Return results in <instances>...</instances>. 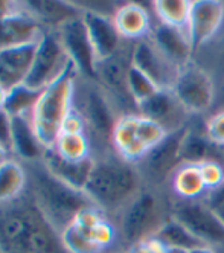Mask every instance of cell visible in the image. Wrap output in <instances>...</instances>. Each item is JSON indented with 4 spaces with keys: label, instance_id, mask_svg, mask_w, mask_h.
Wrapping results in <instances>:
<instances>
[{
    "label": "cell",
    "instance_id": "1",
    "mask_svg": "<svg viewBox=\"0 0 224 253\" xmlns=\"http://www.w3.org/2000/svg\"><path fill=\"white\" fill-rule=\"evenodd\" d=\"M0 252L2 253H70L61 233L37 208L31 194L0 202Z\"/></svg>",
    "mask_w": 224,
    "mask_h": 253
},
{
    "label": "cell",
    "instance_id": "2",
    "mask_svg": "<svg viewBox=\"0 0 224 253\" xmlns=\"http://www.w3.org/2000/svg\"><path fill=\"white\" fill-rule=\"evenodd\" d=\"M140 171L116 151L93 157V168L84 192L108 220L115 221L119 212L143 189Z\"/></svg>",
    "mask_w": 224,
    "mask_h": 253
},
{
    "label": "cell",
    "instance_id": "3",
    "mask_svg": "<svg viewBox=\"0 0 224 253\" xmlns=\"http://www.w3.org/2000/svg\"><path fill=\"white\" fill-rule=\"evenodd\" d=\"M26 171V191L46 220L63 233L77 215L93 202L84 191H78L55 177L43 160L22 162Z\"/></svg>",
    "mask_w": 224,
    "mask_h": 253
},
{
    "label": "cell",
    "instance_id": "4",
    "mask_svg": "<svg viewBox=\"0 0 224 253\" xmlns=\"http://www.w3.org/2000/svg\"><path fill=\"white\" fill-rule=\"evenodd\" d=\"M171 200L163 188L143 186L113 221L118 229L119 249L128 252L136 244L156 237L163 224L173 218Z\"/></svg>",
    "mask_w": 224,
    "mask_h": 253
},
{
    "label": "cell",
    "instance_id": "5",
    "mask_svg": "<svg viewBox=\"0 0 224 253\" xmlns=\"http://www.w3.org/2000/svg\"><path fill=\"white\" fill-rule=\"evenodd\" d=\"M73 108L84 121L86 136L91 147V157L115 151L113 131L121 115L102 85L95 80L83 78L78 74L75 81Z\"/></svg>",
    "mask_w": 224,
    "mask_h": 253
},
{
    "label": "cell",
    "instance_id": "6",
    "mask_svg": "<svg viewBox=\"0 0 224 253\" xmlns=\"http://www.w3.org/2000/svg\"><path fill=\"white\" fill-rule=\"evenodd\" d=\"M78 70L69 61L63 74L50 83L37 102L32 112V124L39 140L45 148H53L61 133V125L73 107L75 81Z\"/></svg>",
    "mask_w": 224,
    "mask_h": 253
},
{
    "label": "cell",
    "instance_id": "7",
    "mask_svg": "<svg viewBox=\"0 0 224 253\" xmlns=\"http://www.w3.org/2000/svg\"><path fill=\"white\" fill-rule=\"evenodd\" d=\"M134 42H124L121 49L96 64V81L108 93L121 116L137 113V104L128 90V70L133 66Z\"/></svg>",
    "mask_w": 224,
    "mask_h": 253
},
{
    "label": "cell",
    "instance_id": "8",
    "mask_svg": "<svg viewBox=\"0 0 224 253\" xmlns=\"http://www.w3.org/2000/svg\"><path fill=\"white\" fill-rule=\"evenodd\" d=\"M171 90L191 116H203L212 112L217 102L214 78L195 61L180 70Z\"/></svg>",
    "mask_w": 224,
    "mask_h": 253
},
{
    "label": "cell",
    "instance_id": "9",
    "mask_svg": "<svg viewBox=\"0 0 224 253\" xmlns=\"http://www.w3.org/2000/svg\"><path fill=\"white\" fill-rule=\"evenodd\" d=\"M188 126L189 122L181 128L168 133L160 143L149 150L139 164H136L146 186L163 188L166 183H170L174 172L183 165L180 159V148L188 133Z\"/></svg>",
    "mask_w": 224,
    "mask_h": 253
},
{
    "label": "cell",
    "instance_id": "10",
    "mask_svg": "<svg viewBox=\"0 0 224 253\" xmlns=\"http://www.w3.org/2000/svg\"><path fill=\"white\" fill-rule=\"evenodd\" d=\"M69 61L58 29H46L37 43L34 61L23 84L35 90H45L63 74Z\"/></svg>",
    "mask_w": 224,
    "mask_h": 253
},
{
    "label": "cell",
    "instance_id": "11",
    "mask_svg": "<svg viewBox=\"0 0 224 253\" xmlns=\"http://www.w3.org/2000/svg\"><path fill=\"white\" fill-rule=\"evenodd\" d=\"M173 218L191 230L204 246L220 247L224 244V224L203 198L198 200L176 198L173 205Z\"/></svg>",
    "mask_w": 224,
    "mask_h": 253
},
{
    "label": "cell",
    "instance_id": "12",
    "mask_svg": "<svg viewBox=\"0 0 224 253\" xmlns=\"http://www.w3.org/2000/svg\"><path fill=\"white\" fill-rule=\"evenodd\" d=\"M61 43L70 61L77 67L80 77L96 81V55L89 39L87 28L83 17L66 22L58 28Z\"/></svg>",
    "mask_w": 224,
    "mask_h": 253
},
{
    "label": "cell",
    "instance_id": "13",
    "mask_svg": "<svg viewBox=\"0 0 224 253\" xmlns=\"http://www.w3.org/2000/svg\"><path fill=\"white\" fill-rule=\"evenodd\" d=\"M224 25V2L218 0H197L192 2L188 32L194 52L198 53L212 43Z\"/></svg>",
    "mask_w": 224,
    "mask_h": 253
},
{
    "label": "cell",
    "instance_id": "14",
    "mask_svg": "<svg viewBox=\"0 0 224 253\" xmlns=\"http://www.w3.org/2000/svg\"><path fill=\"white\" fill-rule=\"evenodd\" d=\"M133 66L143 72L160 90H171L180 74V69L163 55L149 37L134 42Z\"/></svg>",
    "mask_w": 224,
    "mask_h": 253
},
{
    "label": "cell",
    "instance_id": "15",
    "mask_svg": "<svg viewBox=\"0 0 224 253\" xmlns=\"http://www.w3.org/2000/svg\"><path fill=\"white\" fill-rule=\"evenodd\" d=\"M137 113L160 124L168 133H173L191 121L173 90H157L154 95L137 104Z\"/></svg>",
    "mask_w": 224,
    "mask_h": 253
},
{
    "label": "cell",
    "instance_id": "16",
    "mask_svg": "<svg viewBox=\"0 0 224 253\" xmlns=\"http://www.w3.org/2000/svg\"><path fill=\"white\" fill-rule=\"evenodd\" d=\"M148 37L163 55L180 70L194 61L192 57L195 55V52L188 29L170 26L156 20Z\"/></svg>",
    "mask_w": 224,
    "mask_h": 253
},
{
    "label": "cell",
    "instance_id": "17",
    "mask_svg": "<svg viewBox=\"0 0 224 253\" xmlns=\"http://www.w3.org/2000/svg\"><path fill=\"white\" fill-rule=\"evenodd\" d=\"M83 22L87 28L89 39L91 42L98 61H102L111 55H115L124 44L125 40L121 37V34L116 29L113 15L98 12L93 9H84Z\"/></svg>",
    "mask_w": 224,
    "mask_h": 253
},
{
    "label": "cell",
    "instance_id": "18",
    "mask_svg": "<svg viewBox=\"0 0 224 253\" xmlns=\"http://www.w3.org/2000/svg\"><path fill=\"white\" fill-rule=\"evenodd\" d=\"M46 28L28 12L22 2L20 9L11 15L0 17V50L39 42Z\"/></svg>",
    "mask_w": 224,
    "mask_h": 253
},
{
    "label": "cell",
    "instance_id": "19",
    "mask_svg": "<svg viewBox=\"0 0 224 253\" xmlns=\"http://www.w3.org/2000/svg\"><path fill=\"white\" fill-rule=\"evenodd\" d=\"M37 43H26L0 50V84L8 90L22 84L32 66Z\"/></svg>",
    "mask_w": 224,
    "mask_h": 253
},
{
    "label": "cell",
    "instance_id": "20",
    "mask_svg": "<svg viewBox=\"0 0 224 253\" xmlns=\"http://www.w3.org/2000/svg\"><path fill=\"white\" fill-rule=\"evenodd\" d=\"M42 160L46 168L61 182L78 191H84L93 168V157L73 162L63 157L55 148H46Z\"/></svg>",
    "mask_w": 224,
    "mask_h": 253
},
{
    "label": "cell",
    "instance_id": "21",
    "mask_svg": "<svg viewBox=\"0 0 224 253\" xmlns=\"http://www.w3.org/2000/svg\"><path fill=\"white\" fill-rule=\"evenodd\" d=\"M139 113L134 115H124L119 118L115 131H113V150L125 160L132 164L139 162L148 154V148L140 139L137 130Z\"/></svg>",
    "mask_w": 224,
    "mask_h": 253
},
{
    "label": "cell",
    "instance_id": "22",
    "mask_svg": "<svg viewBox=\"0 0 224 253\" xmlns=\"http://www.w3.org/2000/svg\"><path fill=\"white\" fill-rule=\"evenodd\" d=\"M113 22L121 37L127 42L146 39L153 28L149 11L139 3H124L113 12Z\"/></svg>",
    "mask_w": 224,
    "mask_h": 253
},
{
    "label": "cell",
    "instance_id": "23",
    "mask_svg": "<svg viewBox=\"0 0 224 253\" xmlns=\"http://www.w3.org/2000/svg\"><path fill=\"white\" fill-rule=\"evenodd\" d=\"M12 157L20 162L42 160L46 148L39 140L31 116H11Z\"/></svg>",
    "mask_w": 224,
    "mask_h": 253
},
{
    "label": "cell",
    "instance_id": "24",
    "mask_svg": "<svg viewBox=\"0 0 224 253\" xmlns=\"http://www.w3.org/2000/svg\"><path fill=\"white\" fill-rule=\"evenodd\" d=\"M22 5L46 29H58L66 22L83 17L84 11L73 3L53 2V0H31V2H22Z\"/></svg>",
    "mask_w": 224,
    "mask_h": 253
},
{
    "label": "cell",
    "instance_id": "25",
    "mask_svg": "<svg viewBox=\"0 0 224 253\" xmlns=\"http://www.w3.org/2000/svg\"><path fill=\"white\" fill-rule=\"evenodd\" d=\"M171 191L180 200H198L208 194L206 185L203 182L198 165L183 164L170 180Z\"/></svg>",
    "mask_w": 224,
    "mask_h": 253
},
{
    "label": "cell",
    "instance_id": "26",
    "mask_svg": "<svg viewBox=\"0 0 224 253\" xmlns=\"http://www.w3.org/2000/svg\"><path fill=\"white\" fill-rule=\"evenodd\" d=\"M26 189V171L20 160L11 157L0 165V202H8Z\"/></svg>",
    "mask_w": 224,
    "mask_h": 253
},
{
    "label": "cell",
    "instance_id": "27",
    "mask_svg": "<svg viewBox=\"0 0 224 253\" xmlns=\"http://www.w3.org/2000/svg\"><path fill=\"white\" fill-rule=\"evenodd\" d=\"M153 238L159 240L168 249H177L183 252H191L197 247L204 246L191 230H188L174 218L168 220Z\"/></svg>",
    "mask_w": 224,
    "mask_h": 253
},
{
    "label": "cell",
    "instance_id": "28",
    "mask_svg": "<svg viewBox=\"0 0 224 253\" xmlns=\"http://www.w3.org/2000/svg\"><path fill=\"white\" fill-rule=\"evenodd\" d=\"M153 5L159 22L170 26L188 29L192 8L191 0H157Z\"/></svg>",
    "mask_w": 224,
    "mask_h": 253
},
{
    "label": "cell",
    "instance_id": "29",
    "mask_svg": "<svg viewBox=\"0 0 224 253\" xmlns=\"http://www.w3.org/2000/svg\"><path fill=\"white\" fill-rule=\"evenodd\" d=\"M43 90H35L23 83L18 84L8 92V99L5 104V112L9 116H32V112L39 102Z\"/></svg>",
    "mask_w": 224,
    "mask_h": 253
},
{
    "label": "cell",
    "instance_id": "30",
    "mask_svg": "<svg viewBox=\"0 0 224 253\" xmlns=\"http://www.w3.org/2000/svg\"><path fill=\"white\" fill-rule=\"evenodd\" d=\"M53 148L63 157L73 160V162L91 157L90 142L84 133L83 134H60Z\"/></svg>",
    "mask_w": 224,
    "mask_h": 253
},
{
    "label": "cell",
    "instance_id": "31",
    "mask_svg": "<svg viewBox=\"0 0 224 253\" xmlns=\"http://www.w3.org/2000/svg\"><path fill=\"white\" fill-rule=\"evenodd\" d=\"M61 240L70 253H105L86 230L73 223L61 233Z\"/></svg>",
    "mask_w": 224,
    "mask_h": 253
},
{
    "label": "cell",
    "instance_id": "32",
    "mask_svg": "<svg viewBox=\"0 0 224 253\" xmlns=\"http://www.w3.org/2000/svg\"><path fill=\"white\" fill-rule=\"evenodd\" d=\"M127 83H128V90H130V95L134 99L136 104L148 99L151 95H154L157 90V85L149 80L143 72H140L137 67L132 66L128 70V78H127Z\"/></svg>",
    "mask_w": 224,
    "mask_h": 253
},
{
    "label": "cell",
    "instance_id": "33",
    "mask_svg": "<svg viewBox=\"0 0 224 253\" xmlns=\"http://www.w3.org/2000/svg\"><path fill=\"white\" fill-rule=\"evenodd\" d=\"M203 182L206 185L208 192L217 189L224 180V165L217 160H206L198 165Z\"/></svg>",
    "mask_w": 224,
    "mask_h": 253
},
{
    "label": "cell",
    "instance_id": "34",
    "mask_svg": "<svg viewBox=\"0 0 224 253\" xmlns=\"http://www.w3.org/2000/svg\"><path fill=\"white\" fill-rule=\"evenodd\" d=\"M206 134L215 145L224 147V110L214 112L206 121H204Z\"/></svg>",
    "mask_w": 224,
    "mask_h": 253
},
{
    "label": "cell",
    "instance_id": "35",
    "mask_svg": "<svg viewBox=\"0 0 224 253\" xmlns=\"http://www.w3.org/2000/svg\"><path fill=\"white\" fill-rule=\"evenodd\" d=\"M86 134V126L81 115L72 107V110L66 116L63 125H61V133L60 134Z\"/></svg>",
    "mask_w": 224,
    "mask_h": 253
},
{
    "label": "cell",
    "instance_id": "36",
    "mask_svg": "<svg viewBox=\"0 0 224 253\" xmlns=\"http://www.w3.org/2000/svg\"><path fill=\"white\" fill-rule=\"evenodd\" d=\"M0 147L12 154L11 116L5 110H0Z\"/></svg>",
    "mask_w": 224,
    "mask_h": 253
},
{
    "label": "cell",
    "instance_id": "37",
    "mask_svg": "<svg viewBox=\"0 0 224 253\" xmlns=\"http://www.w3.org/2000/svg\"><path fill=\"white\" fill-rule=\"evenodd\" d=\"M204 202H206L211 208H215V206H220V205H224V180H223V183L206 194V197L203 198Z\"/></svg>",
    "mask_w": 224,
    "mask_h": 253
},
{
    "label": "cell",
    "instance_id": "38",
    "mask_svg": "<svg viewBox=\"0 0 224 253\" xmlns=\"http://www.w3.org/2000/svg\"><path fill=\"white\" fill-rule=\"evenodd\" d=\"M220 70L218 74L214 78V83H215V87H217V102H220V99L223 98V102H224V55L221 53V60H220ZM215 102V104H217Z\"/></svg>",
    "mask_w": 224,
    "mask_h": 253
},
{
    "label": "cell",
    "instance_id": "39",
    "mask_svg": "<svg viewBox=\"0 0 224 253\" xmlns=\"http://www.w3.org/2000/svg\"><path fill=\"white\" fill-rule=\"evenodd\" d=\"M20 9V2H3L0 0V17H6Z\"/></svg>",
    "mask_w": 224,
    "mask_h": 253
},
{
    "label": "cell",
    "instance_id": "40",
    "mask_svg": "<svg viewBox=\"0 0 224 253\" xmlns=\"http://www.w3.org/2000/svg\"><path fill=\"white\" fill-rule=\"evenodd\" d=\"M8 92H9V90L0 84V110H5V104H6V99H8Z\"/></svg>",
    "mask_w": 224,
    "mask_h": 253
},
{
    "label": "cell",
    "instance_id": "41",
    "mask_svg": "<svg viewBox=\"0 0 224 253\" xmlns=\"http://www.w3.org/2000/svg\"><path fill=\"white\" fill-rule=\"evenodd\" d=\"M188 253H217V250L214 247H209V246H201V247H197Z\"/></svg>",
    "mask_w": 224,
    "mask_h": 253
},
{
    "label": "cell",
    "instance_id": "42",
    "mask_svg": "<svg viewBox=\"0 0 224 253\" xmlns=\"http://www.w3.org/2000/svg\"><path fill=\"white\" fill-rule=\"evenodd\" d=\"M214 209V212L217 213V216L220 218V221L224 224V205H220V206H215V208H212Z\"/></svg>",
    "mask_w": 224,
    "mask_h": 253
},
{
    "label": "cell",
    "instance_id": "43",
    "mask_svg": "<svg viewBox=\"0 0 224 253\" xmlns=\"http://www.w3.org/2000/svg\"><path fill=\"white\" fill-rule=\"evenodd\" d=\"M11 157H12V154H11V153H8L6 150H3L2 147H0V165H2L5 160L11 159Z\"/></svg>",
    "mask_w": 224,
    "mask_h": 253
},
{
    "label": "cell",
    "instance_id": "44",
    "mask_svg": "<svg viewBox=\"0 0 224 253\" xmlns=\"http://www.w3.org/2000/svg\"><path fill=\"white\" fill-rule=\"evenodd\" d=\"M163 253H188V252H183V250H177V249H166Z\"/></svg>",
    "mask_w": 224,
    "mask_h": 253
},
{
    "label": "cell",
    "instance_id": "45",
    "mask_svg": "<svg viewBox=\"0 0 224 253\" xmlns=\"http://www.w3.org/2000/svg\"><path fill=\"white\" fill-rule=\"evenodd\" d=\"M214 249L217 250V253H224V244L220 246V247H214Z\"/></svg>",
    "mask_w": 224,
    "mask_h": 253
},
{
    "label": "cell",
    "instance_id": "46",
    "mask_svg": "<svg viewBox=\"0 0 224 253\" xmlns=\"http://www.w3.org/2000/svg\"><path fill=\"white\" fill-rule=\"evenodd\" d=\"M110 253H127V252H124V250H115V252H110Z\"/></svg>",
    "mask_w": 224,
    "mask_h": 253
},
{
    "label": "cell",
    "instance_id": "47",
    "mask_svg": "<svg viewBox=\"0 0 224 253\" xmlns=\"http://www.w3.org/2000/svg\"><path fill=\"white\" fill-rule=\"evenodd\" d=\"M0 253H2V252H0Z\"/></svg>",
    "mask_w": 224,
    "mask_h": 253
}]
</instances>
